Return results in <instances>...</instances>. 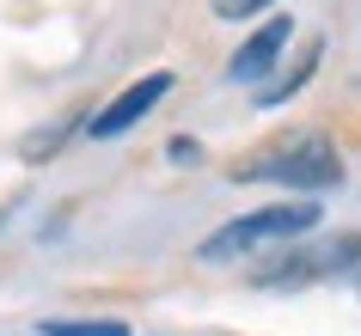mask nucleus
Segmentation results:
<instances>
[{"instance_id": "1", "label": "nucleus", "mask_w": 361, "mask_h": 336, "mask_svg": "<svg viewBox=\"0 0 361 336\" xmlns=\"http://www.w3.org/2000/svg\"><path fill=\"white\" fill-rule=\"evenodd\" d=\"M233 178H269V184H294V189H324V184H343V159L324 135H294L282 147H269L264 159L239 166Z\"/></svg>"}, {"instance_id": "2", "label": "nucleus", "mask_w": 361, "mask_h": 336, "mask_svg": "<svg viewBox=\"0 0 361 336\" xmlns=\"http://www.w3.org/2000/svg\"><path fill=\"white\" fill-rule=\"evenodd\" d=\"M312 226H319V202H276V208H257V214H245V220L209 232L196 257H202V263H221V257H239V251H257V244L312 232Z\"/></svg>"}, {"instance_id": "3", "label": "nucleus", "mask_w": 361, "mask_h": 336, "mask_svg": "<svg viewBox=\"0 0 361 336\" xmlns=\"http://www.w3.org/2000/svg\"><path fill=\"white\" fill-rule=\"evenodd\" d=\"M166 92H171V74H147V80H135L123 98H111V104H104V111L86 123V135H92V141H111V135L135 129V123H141V116H147Z\"/></svg>"}, {"instance_id": "4", "label": "nucleus", "mask_w": 361, "mask_h": 336, "mask_svg": "<svg viewBox=\"0 0 361 336\" xmlns=\"http://www.w3.org/2000/svg\"><path fill=\"white\" fill-rule=\"evenodd\" d=\"M288 37H294V19H282V13H276L269 25H257V31L239 43V56H233L227 74H233V80H245V86H251V80H264L269 68H276V56H282V43H288Z\"/></svg>"}, {"instance_id": "5", "label": "nucleus", "mask_w": 361, "mask_h": 336, "mask_svg": "<svg viewBox=\"0 0 361 336\" xmlns=\"http://www.w3.org/2000/svg\"><path fill=\"white\" fill-rule=\"evenodd\" d=\"M319 56H324V43H306V56L294 61V74H288V80H276V86H264V92H257V104H264V111H269V104H288V98H294V92L306 86V74L319 68Z\"/></svg>"}, {"instance_id": "6", "label": "nucleus", "mask_w": 361, "mask_h": 336, "mask_svg": "<svg viewBox=\"0 0 361 336\" xmlns=\"http://www.w3.org/2000/svg\"><path fill=\"white\" fill-rule=\"evenodd\" d=\"M43 336H129V324H116V318H49Z\"/></svg>"}, {"instance_id": "7", "label": "nucleus", "mask_w": 361, "mask_h": 336, "mask_svg": "<svg viewBox=\"0 0 361 336\" xmlns=\"http://www.w3.org/2000/svg\"><path fill=\"white\" fill-rule=\"evenodd\" d=\"M61 135H68V123H61V129H43V135H31V141H25V159H43L49 147H61Z\"/></svg>"}, {"instance_id": "8", "label": "nucleus", "mask_w": 361, "mask_h": 336, "mask_svg": "<svg viewBox=\"0 0 361 336\" xmlns=\"http://www.w3.org/2000/svg\"><path fill=\"white\" fill-rule=\"evenodd\" d=\"M257 6H269V0H214L221 19H245V13H257Z\"/></svg>"}]
</instances>
